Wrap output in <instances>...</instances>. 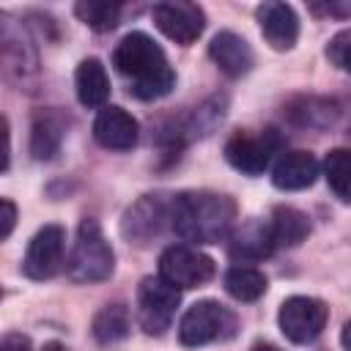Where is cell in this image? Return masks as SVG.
<instances>
[{
  "instance_id": "1",
  "label": "cell",
  "mask_w": 351,
  "mask_h": 351,
  "mask_svg": "<svg viewBox=\"0 0 351 351\" xmlns=\"http://www.w3.org/2000/svg\"><path fill=\"white\" fill-rule=\"evenodd\" d=\"M112 66L118 69V74L129 80V93L137 99L167 96L176 85V71L170 69L162 47L140 30L126 33L115 44Z\"/></svg>"
},
{
  "instance_id": "2",
  "label": "cell",
  "mask_w": 351,
  "mask_h": 351,
  "mask_svg": "<svg viewBox=\"0 0 351 351\" xmlns=\"http://www.w3.org/2000/svg\"><path fill=\"white\" fill-rule=\"evenodd\" d=\"M236 222V203L217 192H181L170 200L173 230L195 244H219L230 236Z\"/></svg>"
},
{
  "instance_id": "3",
  "label": "cell",
  "mask_w": 351,
  "mask_h": 351,
  "mask_svg": "<svg viewBox=\"0 0 351 351\" xmlns=\"http://www.w3.org/2000/svg\"><path fill=\"white\" fill-rule=\"evenodd\" d=\"M115 269V252L107 244L101 225L96 219H82L80 230H77V241L71 247V255L66 261V271L74 282L80 285H90V282H101L112 274Z\"/></svg>"
},
{
  "instance_id": "4",
  "label": "cell",
  "mask_w": 351,
  "mask_h": 351,
  "mask_svg": "<svg viewBox=\"0 0 351 351\" xmlns=\"http://www.w3.org/2000/svg\"><path fill=\"white\" fill-rule=\"evenodd\" d=\"M239 329V321H236V313L214 299H203V302H195L181 324H178V340L186 346V348H197V346H206V343H214V340H230Z\"/></svg>"
},
{
  "instance_id": "5",
  "label": "cell",
  "mask_w": 351,
  "mask_h": 351,
  "mask_svg": "<svg viewBox=\"0 0 351 351\" xmlns=\"http://www.w3.org/2000/svg\"><path fill=\"white\" fill-rule=\"evenodd\" d=\"M181 291L167 285L162 277H145L137 288V324L145 335H165L173 324Z\"/></svg>"
},
{
  "instance_id": "6",
  "label": "cell",
  "mask_w": 351,
  "mask_h": 351,
  "mask_svg": "<svg viewBox=\"0 0 351 351\" xmlns=\"http://www.w3.org/2000/svg\"><path fill=\"white\" fill-rule=\"evenodd\" d=\"M329 321V307L315 296H291L280 304L277 324L291 343H313Z\"/></svg>"
},
{
  "instance_id": "7",
  "label": "cell",
  "mask_w": 351,
  "mask_h": 351,
  "mask_svg": "<svg viewBox=\"0 0 351 351\" xmlns=\"http://www.w3.org/2000/svg\"><path fill=\"white\" fill-rule=\"evenodd\" d=\"M159 277L173 288H200L214 277V261L195 247H167L159 255Z\"/></svg>"
},
{
  "instance_id": "8",
  "label": "cell",
  "mask_w": 351,
  "mask_h": 351,
  "mask_svg": "<svg viewBox=\"0 0 351 351\" xmlns=\"http://www.w3.org/2000/svg\"><path fill=\"white\" fill-rule=\"evenodd\" d=\"M151 16L156 22V27L176 44L189 47L192 41L200 38L203 27H206V14L200 5L195 3H184V0H167V3H156L151 8Z\"/></svg>"
},
{
  "instance_id": "9",
  "label": "cell",
  "mask_w": 351,
  "mask_h": 351,
  "mask_svg": "<svg viewBox=\"0 0 351 351\" xmlns=\"http://www.w3.org/2000/svg\"><path fill=\"white\" fill-rule=\"evenodd\" d=\"M277 148L280 137L274 129H263L261 134L239 132L225 143V159L247 176H261L269 167V159L271 154H277Z\"/></svg>"
},
{
  "instance_id": "10",
  "label": "cell",
  "mask_w": 351,
  "mask_h": 351,
  "mask_svg": "<svg viewBox=\"0 0 351 351\" xmlns=\"http://www.w3.org/2000/svg\"><path fill=\"white\" fill-rule=\"evenodd\" d=\"M165 219H170V200H165V195H143L134 206L126 208L121 219V233L132 244L145 247L162 233Z\"/></svg>"
},
{
  "instance_id": "11",
  "label": "cell",
  "mask_w": 351,
  "mask_h": 351,
  "mask_svg": "<svg viewBox=\"0 0 351 351\" xmlns=\"http://www.w3.org/2000/svg\"><path fill=\"white\" fill-rule=\"evenodd\" d=\"M63 250H66V230L60 225H44L27 244L22 271L30 280H49L63 266Z\"/></svg>"
},
{
  "instance_id": "12",
  "label": "cell",
  "mask_w": 351,
  "mask_h": 351,
  "mask_svg": "<svg viewBox=\"0 0 351 351\" xmlns=\"http://www.w3.org/2000/svg\"><path fill=\"white\" fill-rule=\"evenodd\" d=\"M0 71L5 74H27L36 71V52L22 25L0 11Z\"/></svg>"
},
{
  "instance_id": "13",
  "label": "cell",
  "mask_w": 351,
  "mask_h": 351,
  "mask_svg": "<svg viewBox=\"0 0 351 351\" xmlns=\"http://www.w3.org/2000/svg\"><path fill=\"white\" fill-rule=\"evenodd\" d=\"M140 134L137 121L123 107H101L93 121V137L101 148L110 151H129L134 148Z\"/></svg>"
},
{
  "instance_id": "14",
  "label": "cell",
  "mask_w": 351,
  "mask_h": 351,
  "mask_svg": "<svg viewBox=\"0 0 351 351\" xmlns=\"http://www.w3.org/2000/svg\"><path fill=\"white\" fill-rule=\"evenodd\" d=\"M258 25L263 38L274 49H291L299 38V16L288 3H261L258 5Z\"/></svg>"
},
{
  "instance_id": "15",
  "label": "cell",
  "mask_w": 351,
  "mask_h": 351,
  "mask_svg": "<svg viewBox=\"0 0 351 351\" xmlns=\"http://www.w3.org/2000/svg\"><path fill=\"white\" fill-rule=\"evenodd\" d=\"M208 55L211 60L217 63L219 71H225L228 77H244L252 63H255V55H252V47L233 30H222L211 38L208 44Z\"/></svg>"
},
{
  "instance_id": "16",
  "label": "cell",
  "mask_w": 351,
  "mask_h": 351,
  "mask_svg": "<svg viewBox=\"0 0 351 351\" xmlns=\"http://www.w3.org/2000/svg\"><path fill=\"white\" fill-rule=\"evenodd\" d=\"M318 176V159L310 151H285L271 167V184L285 192L304 189Z\"/></svg>"
},
{
  "instance_id": "17",
  "label": "cell",
  "mask_w": 351,
  "mask_h": 351,
  "mask_svg": "<svg viewBox=\"0 0 351 351\" xmlns=\"http://www.w3.org/2000/svg\"><path fill=\"white\" fill-rule=\"evenodd\" d=\"M66 137V115L58 107H44L30 123V154L36 159H52Z\"/></svg>"
},
{
  "instance_id": "18",
  "label": "cell",
  "mask_w": 351,
  "mask_h": 351,
  "mask_svg": "<svg viewBox=\"0 0 351 351\" xmlns=\"http://www.w3.org/2000/svg\"><path fill=\"white\" fill-rule=\"evenodd\" d=\"M74 88H77V99L82 107H88V110L104 107L110 99V77H107L104 63L96 58H85L77 66Z\"/></svg>"
},
{
  "instance_id": "19",
  "label": "cell",
  "mask_w": 351,
  "mask_h": 351,
  "mask_svg": "<svg viewBox=\"0 0 351 351\" xmlns=\"http://www.w3.org/2000/svg\"><path fill=\"white\" fill-rule=\"evenodd\" d=\"M269 233H271L274 247H296L310 233L307 214L293 206H277L271 214V222H269Z\"/></svg>"
},
{
  "instance_id": "20",
  "label": "cell",
  "mask_w": 351,
  "mask_h": 351,
  "mask_svg": "<svg viewBox=\"0 0 351 351\" xmlns=\"http://www.w3.org/2000/svg\"><path fill=\"white\" fill-rule=\"evenodd\" d=\"M271 250H274V244H271L269 225H263V222H258V219H250L247 225H241V228L233 233V244H230V255H233V258H241V261H261V258H266Z\"/></svg>"
},
{
  "instance_id": "21",
  "label": "cell",
  "mask_w": 351,
  "mask_h": 351,
  "mask_svg": "<svg viewBox=\"0 0 351 351\" xmlns=\"http://www.w3.org/2000/svg\"><path fill=\"white\" fill-rule=\"evenodd\" d=\"M337 107L326 99H315V96H302L296 101L288 104V118L299 126H310V129H324L337 118Z\"/></svg>"
},
{
  "instance_id": "22",
  "label": "cell",
  "mask_w": 351,
  "mask_h": 351,
  "mask_svg": "<svg viewBox=\"0 0 351 351\" xmlns=\"http://www.w3.org/2000/svg\"><path fill=\"white\" fill-rule=\"evenodd\" d=\"M266 274L252 266H233L225 274V291L239 302H255L266 293Z\"/></svg>"
},
{
  "instance_id": "23",
  "label": "cell",
  "mask_w": 351,
  "mask_h": 351,
  "mask_svg": "<svg viewBox=\"0 0 351 351\" xmlns=\"http://www.w3.org/2000/svg\"><path fill=\"white\" fill-rule=\"evenodd\" d=\"M129 335V310L126 304L115 302V304H107L96 313L93 318V337L101 343V346H110V343H118Z\"/></svg>"
},
{
  "instance_id": "24",
  "label": "cell",
  "mask_w": 351,
  "mask_h": 351,
  "mask_svg": "<svg viewBox=\"0 0 351 351\" xmlns=\"http://www.w3.org/2000/svg\"><path fill=\"white\" fill-rule=\"evenodd\" d=\"M74 14L80 22H85L90 30L107 33L118 25L121 19V3H107V0H82L74 5Z\"/></svg>"
},
{
  "instance_id": "25",
  "label": "cell",
  "mask_w": 351,
  "mask_h": 351,
  "mask_svg": "<svg viewBox=\"0 0 351 351\" xmlns=\"http://www.w3.org/2000/svg\"><path fill=\"white\" fill-rule=\"evenodd\" d=\"M324 173H326V181H329V186H332V192L343 200V203H348V173H351V165H348V151L346 148H335V151H329V156H326V162H324Z\"/></svg>"
},
{
  "instance_id": "26",
  "label": "cell",
  "mask_w": 351,
  "mask_h": 351,
  "mask_svg": "<svg viewBox=\"0 0 351 351\" xmlns=\"http://www.w3.org/2000/svg\"><path fill=\"white\" fill-rule=\"evenodd\" d=\"M348 49H351V33L348 30H340L329 47H326V58L337 66V69H348Z\"/></svg>"
},
{
  "instance_id": "27",
  "label": "cell",
  "mask_w": 351,
  "mask_h": 351,
  "mask_svg": "<svg viewBox=\"0 0 351 351\" xmlns=\"http://www.w3.org/2000/svg\"><path fill=\"white\" fill-rule=\"evenodd\" d=\"M14 225H16V206L11 200L0 197V239L11 236Z\"/></svg>"
},
{
  "instance_id": "28",
  "label": "cell",
  "mask_w": 351,
  "mask_h": 351,
  "mask_svg": "<svg viewBox=\"0 0 351 351\" xmlns=\"http://www.w3.org/2000/svg\"><path fill=\"white\" fill-rule=\"evenodd\" d=\"M11 165V132L5 115H0V173H5Z\"/></svg>"
},
{
  "instance_id": "29",
  "label": "cell",
  "mask_w": 351,
  "mask_h": 351,
  "mask_svg": "<svg viewBox=\"0 0 351 351\" xmlns=\"http://www.w3.org/2000/svg\"><path fill=\"white\" fill-rule=\"evenodd\" d=\"M0 351H33L30 337L22 332H8L0 337Z\"/></svg>"
},
{
  "instance_id": "30",
  "label": "cell",
  "mask_w": 351,
  "mask_h": 351,
  "mask_svg": "<svg viewBox=\"0 0 351 351\" xmlns=\"http://www.w3.org/2000/svg\"><path fill=\"white\" fill-rule=\"evenodd\" d=\"M41 351H66V346H63V343H58V340H52V343H47Z\"/></svg>"
},
{
  "instance_id": "31",
  "label": "cell",
  "mask_w": 351,
  "mask_h": 351,
  "mask_svg": "<svg viewBox=\"0 0 351 351\" xmlns=\"http://www.w3.org/2000/svg\"><path fill=\"white\" fill-rule=\"evenodd\" d=\"M252 351H277V348H271V346H255Z\"/></svg>"
}]
</instances>
